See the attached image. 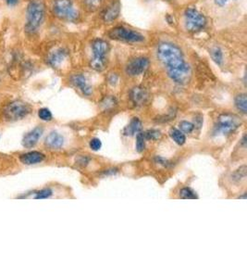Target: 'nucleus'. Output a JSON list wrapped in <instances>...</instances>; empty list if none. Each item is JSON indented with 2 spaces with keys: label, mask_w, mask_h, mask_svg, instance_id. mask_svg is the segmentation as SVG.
Wrapping results in <instances>:
<instances>
[{
  "label": "nucleus",
  "mask_w": 247,
  "mask_h": 278,
  "mask_svg": "<svg viewBox=\"0 0 247 278\" xmlns=\"http://www.w3.org/2000/svg\"><path fill=\"white\" fill-rule=\"evenodd\" d=\"M179 125H180V129H181V131L185 132L186 134H190V133H192V132L194 131V129H195V125L192 124V123L187 122V121H183V122H181Z\"/></svg>",
  "instance_id": "obj_28"
},
{
  "label": "nucleus",
  "mask_w": 247,
  "mask_h": 278,
  "mask_svg": "<svg viewBox=\"0 0 247 278\" xmlns=\"http://www.w3.org/2000/svg\"><path fill=\"white\" fill-rule=\"evenodd\" d=\"M130 98L135 106H142L147 102L149 94L143 86H136L130 93Z\"/></svg>",
  "instance_id": "obj_14"
},
{
  "label": "nucleus",
  "mask_w": 247,
  "mask_h": 278,
  "mask_svg": "<svg viewBox=\"0 0 247 278\" xmlns=\"http://www.w3.org/2000/svg\"><path fill=\"white\" fill-rule=\"evenodd\" d=\"M71 82L83 95L90 96L92 94V91H93L92 86L90 85V83L88 82V80L86 79V77L83 76L81 73L72 75V77H71Z\"/></svg>",
  "instance_id": "obj_12"
},
{
  "label": "nucleus",
  "mask_w": 247,
  "mask_h": 278,
  "mask_svg": "<svg viewBox=\"0 0 247 278\" xmlns=\"http://www.w3.org/2000/svg\"><path fill=\"white\" fill-rule=\"evenodd\" d=\"M108 37L116 41L126 42V43H139L144 41V36L138 32L127 29L123 26L112 28L108 33Z\"/></svg>",
  "instance_id": "obj_6"
},
{
  "label": "nucleus",
  "mask_w": 247,
  "mask_h": 278,
  "mask_svg": "<svg viewBox=\"0 0 247 278\" xmlns=\"http://www.w3.org/2000/svg\"><path fill=\"white\" fill-rule=\"evenodd\" d=\"M44 129L38 126L35 127L34 129H32L29 133L25 134L22 138V146L26 148H31L32 147H34L35 145L37 144L38 140L40 139V137L43 134Z\"/></svg>",
  "instance_id": "obj_15"
},
{
  "label": "nucleus",
  "mask_w": 247,
  "mask_h": 278,
  "mask_svg": "<svg viewBox=\"0 0 247 278\" xmlns=\"http://www.w3.org/2000/svg\"><path fill=\"white\" fill-rule=\"evenodd\" d=\"M210 55L213 59V61L216 62L217 65H221L222 62H223V54H222V51L219 48H213L210 51Z\"/></svg>",
  "instance_id": "obj_23"
},
{
  "label": "nucleus",
  "mask_w": 247,
  "mask_h": 278,
  "mask_svg": "<svg viewBox=\"0 0 247 278\" xmlns=\"http://www.w3.org/2000/svg\"><path fill=\"white\" fill-rule=\"evenodd\" d=\"M5 1L9 6H15L20 2V0H5Z\"/></svg>",
  "instance_id": "obj_36"
},
{
  "label": "nucleus",
  "mask_w": 247,
  "mask_h": 278,
  "mask_svg": "<svg viewBox=\"0 0 247 278\" xmlns=\"http://www.w3.org/2000/svg\"><path fill=\"white\" fill-rule=\"evenodd\" d=\"M89 146H90V148L92 150L97 151L102 147V142L99 138H93V139H91Z\"/></svg>",
  "instance_id": "obj_31"
},
{
  "label": "nucleus",
  "mask_w": 247,
  "mask_h": 278,
  "mask_svg": "<svg viewBox=\"0 0 247 278\" xmlns=\"http://www.w3.org/2000/svg\"><path fill=\"white\" fill-rule=\"evenodd\" d=\"M46 159V156L39 151H29L20 156V161L23 164L33 165L40 164Z\"/></svg>",
  "instance_id": "obj_16"
},
{
  "label": "nucleus",
  "mask_w": 247,
  "mask_h": 278,
  "mask_svg": "<svg viewBox=\"0 0 247 278\" xmlns=\"http://www.w3.org/2000/svg\"><path fill=\"white\" fill-rule=\"evenodd\" d=\"M92 49L93 58L90 62V67L96 72H102L107 65L106 56L109 51V45L105 40L96 39L92 44Z\"/></svg>",
  "instance_id": "obj_3"
},
{
  "label": "nucleus",
  "mask_w": 247,
  "mask_h": 278,
  "mask_svg": "<svg viewBox=\"0 0 247 278\" xmlns=\"http://www.w3.org/2000/svg\"><path fill=\"white\" fill-rule=\"evenodd\" d=\"M67 50L65 49L59 48L52 50L47 56V62L53 68H59L67 58Z\"/></svg>",
  "instance_id": "obj_13"
},
{
  "label": "nucleus",
  "mask_w": 247,
  "mask_h": 278,
  "mask_svg": "<svg viewBox=\"0 0 247 278\" xmlns=\"http://www.w3.org/2000/svg\"><path fill=\"white\" fill-rule=\"evenodd\" d=\"M38 116L42 121H45V122H49V121H51L52 118H53L51 112L46 108L40 109L38 112Z\"/></svg>",
  "instance_id": "obj_26"
},
{
  "label": "nucleus",
  "mask_w": 247,
  "mask_h": 278,
  "mask_svg": "<svg viewBox=\"0 0 247 278\" xmlns=\"http://www.w3.org/2000/svg\"><path fill=\"white\" fill-rule=\"evenodd\" d=\"M31 111L29 104L21 100H15L6 107L4 117L9 122H16L25 118L28 114H31Z\"/></svg>",
  "instance_id": "obj_5"
},
{
  "label": "nucleus",
  "mask_w": 247,
  "mask_h": 278,
  "mask_svg": "<svg viewBox=\"0 0 247 278\" xmlns=\"http://www.w3.org/2000/svg\"><path fill=\"white\" fill-rule=\"evenodd\" d=\"M144 148H145V139H144V134L139 133L136 136V150L139 153H141L144 151Z\"/></svg>",
  "instance_id": "obj_25"
},
{
  "label": "nucleus",
  "mask_w": 247,
  "mask_h": 278,
  "mask_svg": "<svg viewBox=\"0 0 247 278\" xmlns=\"http://www.w3.org/2000/svg\"><path fill=\"white\" fill-rule=\"evenodd\" d=\"M168 74L172 81L180 84H185L190 81L192 71H191L190 66L186 64L185 66L178 68V69L168 70Z\"/></svg>",
  "instance_id": "obj_10"
},
{
  "label": "nucleus",
  "mask_w": 247,
  "mask_h": 278,
  "mask_svg": "<svg viewBox=\"0 0 247 278\" xmlns=\"http://www.w3.org/2000/svg\"><path fill=\"white\" fill-rule=\"evenodd\" d=\"M45 5L41 0H31L26 10L25 31L32 34L39 29L45 18Z\"/></svg>",
  "instance_id": "obj_2"
},
{
  "label": "nucleus",
  "mask_w": 247,
  "mask_h": 278,
  "mask_svg": "<svg viewBox=\"0 0 247 278\" xmlns=\"http://www.w3.org/2000/svg\"><path fill=\"white\" fill-rule=\"evenodd\" d=\"M186 29L192 33L201 31L206 24V17L195 8H188L185 12Z\"/></svg>",
  "instance_id": "obj_8"
},
{
  "label": "nucleus",
  "mask_w": 247,
  "mask_h": 278,
  "mask_svg": "<svg viewBox=\"0 0 247 278\" xmlns=\"http://www.w3.org/2000/svg\"><path fill=\"white\" fill-rule=\"evenodd\" d=\"M246 176H247V167L246 166H243L240 169H238L236 172L234 173V175H233L234 179L238 180V181L241 180V179L246 178Z\"/></svg>",
  "instance_id": "obj_30"
},
{
  "label": "nucleus",
  "mask_w": 247,
  "mask_h": 278,
  "mask_svg": "<svg viewBox=\"0 0 247 278\" xmlns=\"http://www.w3.org/2000/svg\"><path fill=\"white\" fill-rule=\"evenodd\" d=\"M195 121V127H197L198 129H200L202 127V124H203V117L201 115H196L194 119Z\"/></svg>",
  "instance_id": "obj_33"
},
{
  "label": "nucleus",
  "mask_w": 247,
  "mask_h": 278,
  "mask_svg": "<svg viewBox=\"0 0 247 278\" xmlns=\"http://www.w3.org/2000/svg\"><path fill=\"white\" fill-rule=\"evenodd\" d=\"M227 2H228V0H215L216 5L219 6V7H223V6H225L227 4Z\"/></svg>",
  "instance_id": "obj_35"
},
{
  "label": "nucleus",
  "mask_w": 247,
  "mask_h": 278,
  "mask_svg": "<svg viewBox=\"0 0 247 278\" xmlns=\"http://www.w3.org/2000/svg\"><path fill=\"white\" fill-rule=\"evenodd\" d=\"M116 104H117V100L114 97H107L104 98L101 105L105 110H108V109H112L114 106H116Z\"/></svg>",
  "instance_id": "obj_27"
},
{
  "label": "nucleus",
  "mask_w": 247,
  "mask_h": 278,
  "mask_svg": "<svg viewBox=\"0 0 247 278\" xmlns=\"http://www.w3.org/2000/svg\"><path fill=\"white\" fill-rule=\"evenodd\" d=\"M102 1L103 0H85V6L90 11H95L100 7Z\"/></svg>",
  "instance_id": "obj_29"
},
{
  "label": "nucleus",
  "mask_w": 247,
  "mask_h": 278,
  "mask_svg": "<svg viewBox=\"0 0 247 278\" xmlns=\"http://www.w3.org/2000/svg\"><path fill=\"white\" fill-rule=\"evenodd\" d=\"M154 162H155L157 164L162 165V166H164V167H169V166L171 165V163H170L169 160H167V159H165V158H162V157H158V156L154 158Z\"/></svg>",
  "instance_id": "obj_32"
},
{
  "label": "nucleus",
  "mask_w": 247,
  "mask_h": 278,
  "mask_svg": "<svg viewBox=\"0 0 247 278\" xmlns=\"http://www.w3.org/2000/svg\"><path fill=\"white\" fill-rule=\"evenodd\" d=\"M170 135L173 139V141L175 142L176 144H178L179 146L185 144V135L183 134V132L181 130H178L176 128H171L170 131Z\"/></svg>",
  "instance_id": "obj_19"
},
{
  "label": "nucleus",
  "mask_w": 247,
  "mask_h": 278,
  "mask_svg": "<svg viewBox=\"0 0 247 278\" xmlns=\"http://www.w3.org/2000/svg\"><path fill=\"white\" fill-rule=\"evenodd\" d=\"M122 4L120 0H111L102 13V18L105 22H112L121 13Z\"/></svg>",
  "instance_id": "obj_11"
},
{
  "label": "nucleus",
  "mask_w": 247,
  "mask_h": 278,
  "mask_svg": "<svg viewBox=\"0 0 247 278\" xmlns=\"http://www.w3.org/2000/svg\"><path fill=\"white\" fill-rule=\"evenodd\" d=\"M157 58L168 70H174L186 65L184 54L180 48L171 43H161L156 50Z\"/></svg>",
  "instance_id": "obj_1"
},
{
  "label": "nucleus",
  "mask_w": 247,
  "mask_h": 278,
  "mask_svg": "<svg viewBox=\"0 0 247 278\" xmlns=\"http://www.w3.org/2000/svg\"><path fill=\"white\" fill-rule=\"evenodd\" d=\"M149 60L144 57H139L132 60L127 64L126 72L130 76H139L144 73L149 67Z\"/></svg>",
  "instance_id": "obj_9"
},
{
  "label": "nucleus",
  "mask_w": 247,
  "mask_h": 278,
  "mask_svg": "<svg viewBox=\"0 0 247 278\" xmlns=\"http://www.w3.org/2000/svg\"><path fill=\"white\" fill-rule=\"evenodd\" d=\"M235 106L237 109L246 114L247 113V98L246 94H240L235 98Z\"/></svg>",
  "instance_id": "obj_20"
},
{
  "label": "nucleus",
  "mask_w": 247,
  "mask_h": 278,
  "mask_svg": "<svg viewBox=\"0 0 247 278\" xmlns=\"http://www.w3.org/2000/svg\"><path fill=\"white\" fill-rule=\"evenodd\" d=\"M55 15L68 21H75L78 19V12L74 9L71 0H56L53 6Z\"/></svg>",
  "instance_id": "obj_7"
},
{
  "label": "nucleus",
  "mask_w": 247,
  "mask_h": 278,
  "mask_svg": "<svg viewBox=\"0 0 247 278\" xmlns=\"http://www.w3.org/2000/svg\"><path fill=\"white\" fill-rule=\"evenodd\" d=\"M108 82L112 85H115L117 82H118V75L116 73H110L108 77Z\"/></svg>",
  "instance_id": "obj_34"
},
{
  "label": "nucleus",
  "mask_w": 247,
  "mask_h": 278,
  "mask_svg": "<svg viewBox=\"0 0 247 278\" xmlns=\"http://www.w3.org/2000/svg\"><path fill=\"white\" fill-rule=\"evenodd\" d=\"M143 134H144V139H147V140H157L161 137V132L155 129L147 130Z\"/></svg>",
  "instance_id": "obj_24"
},
{
  "label": "nucleus",
  "mask_w": 247,
  "mask_h": 278,
  "mask_svg": "<svg viewBox=\"0 0 247 278\" xmlns=\"http://www.w3.org/2000/svg\"><path fill=\"white\" fill-rule=\"evenodd\" d=\"M180 197L185 198V199H196V198H198V196L196 195V192L192 188L185 187L181 189L180 191Z\"/></svg>",
  "instance_id": "obj_22"
},
{
  "label": "nucleus",
  "mask_w": 247,
  "mask_h": 278,
  "mask_svg": "<svg viewBox=\"0 0 247 278\" xmlns=\"http://www.w3.org/2000/svg\"><path fill=\"white\" fill-rule=\"evenodd\" d=\"M240 124L241 121L236 115L231 114H221L216 120L213 134L215 135H229L236 131Z\"/></svg>",
  "instance_id": "obj_4"
},
{
  "label": "nucleus",
  "mask_w": 247,
  "mask_h": 278,
  "mask_svg": "<svg viewBox=\"0 0 247 278\" xmlns=\"http://www.w3.org/2000/svg\"><path fill=\"white\" fill-rule=\"evenodd\" d=\"M45 145L50 149H60L64 145V137L58 132H51L46 136Z\"/></svg>",
  "instance_id": "obj_17"
},
{
  "label": "nucleus",
  "mask_w": 247,
  "mask_h": 278,
  "mask_svg": "<svg viewBox=\"0 0 247 278\" xmlns=\"http://www.w3.org/2000/svg\"><path fill=\"white\" fill-rule=\"evenodd\" d=\"M31 194H33V198L34 199H44V198H47L49 196H52L53 192L51 189L49 188H44V189H40L37 190L35 192H31Z\"/></svg>",
  "instance_id": "obj_21"
},
{
  "label": "nucleus",
  "mask_w": 247,
  "mask_h": 278,
  "mask_svg": "<svg viewBox=\"0 0 247 278\" xmlns=\"http://www.w3.org/2000/svg\"><path fill=\"white\" fill-rule=\"evenodd\" d=\"M142 129V122L139 118L137 117H134L130 124H128V126L125 127V129L124 130V135H127V136H134L135 134H139L140 131Z\"/></svg>",
  "instance_id": "obj_18"
}]
</instances>
